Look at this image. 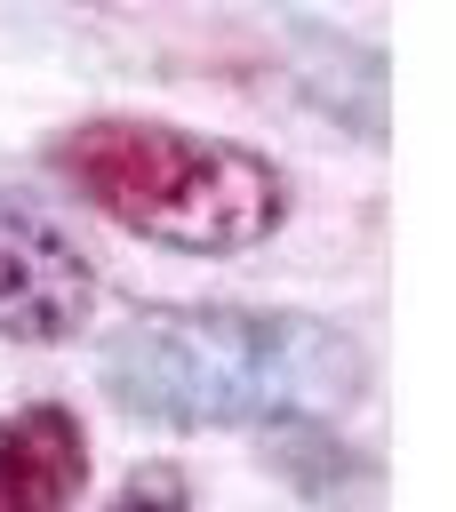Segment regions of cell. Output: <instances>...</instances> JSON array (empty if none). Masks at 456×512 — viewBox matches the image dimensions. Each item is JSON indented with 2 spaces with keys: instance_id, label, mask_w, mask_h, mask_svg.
Segmentation results:
<instances>
[{
  "instance_id": "3957f363",
  "label": "cell",
  "mask_w": 456,
  "mask_h": 512,
  "mask_svg": "<svg viewBox=\"0 0 456 512\" xmlns=\"http://www.w3.org/2000/svg\"><path fill=\"white\" fill-rule=\"evenodd\" d=\"M96 320L88 248L16 184H0V344H72Z\"/></svg>"
},
{
  "instance_id": "6da1fadb",
  "label": "cell",
  "mask_w": 456,
  "mask_h": 512,
  "mask_svg": "<svg viewBox=\"0 0 456 512\" xmlns=\"http://www.w3.org/2000/svg\"><path fill=\"white\" fill-rule=\"evenodd\" d=\"M368 352L320 312L136 304L104 336V392L160 432H296L360 400Z\"/></svg>"
},
{
  "instance_id": "7a4b0ae2",
  "label": "cell",
  "mask_w": 456,
  "mask_h": 512,
  "mask_svg": "<svg viewBox=\"0 0 456 512\" xmlns=\"http://www.w3.org/2000/svg\"><path fill=\"white\" fill-rule=\"evenodd\" d=\"M48 168L96 216L176 256H240L288 224V176L264 152L144 112L72 120L48 144Z\"/></svg>"
},
{
  "instance_id": "277c9868",
  "label": "cell",
  "mask_w": 456,
  "mask_h": 512,
  "mask_svg": "<svg viewBox=\"0 0 456 512\" xmlns=\"http://www.w3.org/2000/svg\"><path fill=\"white\" fill-rule=\"evenodd\" d=\"M88 488V424L64 400H24L0 416V512H72Z\"/></svg>"
},
{
  "instance_id": "5b68a950",
  "label": "cell",
  "mask_w": 456,
  "mask_h": 512,
  "mask_svg": "<svg viewBox=\"0 0 456 512\" xmlns=\"http://www.w3.org/2000/svg\"><path fill=\"white\" fill-rule=\"evenodd\" d=\"M104 512H192V480H184L176 464H144V472L120 480V496H112Z\"/></svg>"
}]
</instances>
